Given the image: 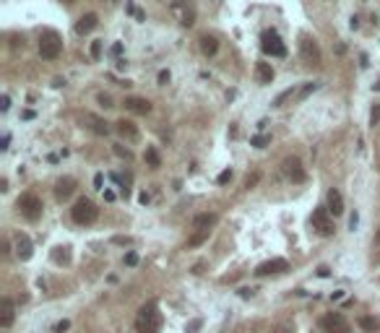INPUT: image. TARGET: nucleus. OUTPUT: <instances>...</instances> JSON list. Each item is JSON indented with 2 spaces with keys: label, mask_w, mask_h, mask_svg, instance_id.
Instances as JSON below:
<instances>
[{
  "label": "nucleus",
  "mask_w": 380,
  "mask_h": 333,
  "mask_svg": "<svg viewBox=\"0 0 380 333\" xmlns=\"http://www.w3.org/2000/svg\"><path fill=\"white\" fill-rule=\"evenodd\" d=\"M162 328V315L157 302H146V305L138 310V317H135V330L138 333H159Z\"/></svg>",
  "instance_id": "obj_1"
},
{
  "label": "nucleus",
  "mask_w": 380,
  "mask_h": 333,
  "mask_svg": "<svg viewBox=\"0 0 380 333\" xmlns=\"http://www.w3.org/2000/svg\"><path fill=\"white\" fill-rule=\"evenodd\" d=\"M97 216H99V208H97V203L91 198H79L73 203V208H70V219L75 224H94Z\"/></svg>",
  "instance_id": "obj_2"
},
{
  "label": "nucleus",
  "mask_w": 380,
  "mask_h": 333,
  "mask_svg": "<svg viewBox=\"0 0 380 333\" xmlns=\"http://www.w3.org/2000/svg\"><path fill=\"white\" fill-rule=\"evenodd\" d=\"M60 50H63V42H60V34L52 32V29H47V32H42L39 37V55L44 60H55L60 55Z\"/></svg>",
  "instance_id": "obj_3"
},
{
  "label": "nucleus",
  "mask_w": 380,
  "mask_h": 333,
  "mask_svg": "<svg viewBox=\"0 0 380 333\" xmlns=\"http://www.w3.org/2000/svg\"><path fill=\"white\" fill-rule=\"evenodd\" d=\"M261 50H263V55H271V57H284L286 55V47H284V42H281L276 29H266L261 34Z\"/></svg>",
  "instance_id": "obj_4"
},
{
  "label": "nucleus",
  "mask_w": 380,
  "mask_h": 333,
  "mask_svg": "<svg viewBox=\"0 0 380 333\" xmlns=\"http://www.w3.org/2000/svg\"><path fill=\"white\" fill-rule=\"evenodd\" d=\"M16 206H19V211H21V216L26 219V221H37L39 216H42V201L37 198L34 193H24L21 198L16 201Z\"/></svg>",
  "instance_id": "obj_5"
},
{
  "label": "nucleus",
  "mask_w": 380,
  "mask_h": 333,
  "mask_svg": "<svg viewBox=\"0 0 380 333\" xmlns=\"http://www.w3.org/2000/svg\"><path fill=\"white\" fill-rule=\"evenodd\" d=\"M310 224H313V229L321 234V237H331L333 232H336V229H333V221L328 219V208H323V206L313 211Z\"/></svg>",
  "instance_id": "obj_6"
},
{
  "label": "nucleus",
  "mask_w": 380,
  "mask_h": 333,
  "mask_svg": "<svg viewBox=\"0 0 380 333\" xmlns=\"http://www.w3.org/2000/svg\"><path fill=\"white\" fill-rule=\"evenodd\" d=\"M321 328H323L326 333H352V328H349L346 317H344L341 312H328V315H323V317H321Z\"/></svg>",
  "instance_id": "obj_7"
},
{
  "label": "nucleus",
  "mask_w": 380,
  "mask_h": 333,
  "mask_svg": "<svg viewBox=\"0 0 380 333\" xmlns=\"http://www.w3.org/2000/svg\"><path fill=\"white\" fill-rule=\"evenodd\" d=\"M281 170H284V175L292 180V183H305V170H302V161L297 159V156H286L284 159V164H281Z\"/></svg>",
  "instance_id": "obj_8"
},
{
  "label": "nucleus",
  "mask_w": 380,
  "mask_h": 333,
  "mask_svg": "<svg viewBox=\"0 0 380 333\" xmlns=\"http://www.w3.org/2000/svg\"><path fill=\"white\" fill-rule=\"evenodd\" d=\"M284 271H289V263H286L284 258H273V261L261 263V266L253 271V274L261 279V276H271V274H284Z\"/></svg>",
  "instance_id": "obj_9"
},
{
  "label": "nucleus",
  "mask_w": 380,
  "mask_h": 333,
  "mask_svg": "<svg viewBox=\"0 0 380 333\" xmlns=\"http://www.w3.org/2000/svg\"><path fill=\"white\" fill-rule=\"evenodd\" d=\"M299 52H302V57H305L308 63H321V50H318L315 39L302 37V39H299Z\"/></svg>",
  "instance_id": "obj_10"
},
{
  "label": "nucleus",
  "mask_w": 380,
  "mask_h": 333,
  "mask_svg": "<svg viewBox=\"0 0 380 333\" xmlns=\"http://www.w3.org/2000/svg\"><path fill=\"white\" fill-rule=\"evenodd\" d=\"M73 190H75V180L73 177H63V180L55 183V198L57 201H68L73 195Z\"/></svg>",
  "instance_id": "obj_11"
},
{
  "label": "nucleus",
  "mask_w": 380,
  "mask_h": 333,
  "mask_svg": "<svg viewBox=\"0 0 380 333\" xmlns=\"http://www.w3.org/2000/svg\"><path fill=\"white\" fill-rule=\"evenodd\" d=\"M16 255L21 261H29L34 255V245H32V239H29L26 234H16Z\"/></svg>",
  "instance_id": "obj_12"
},
{
  "label": "nucleus",
  "mask_w": 380,
  "mask_h": 333,
  "mask_svg": "<svg viewBox=\"0 0 380 333\" xmlns=\"http://www.w3.org/2000/svg\"><path fill=\"white\" fill-rule=\"evenodd\" d=\"M123 104H125V110H130V112H138V115L151 112V102H148V99H141V97H128Z\"/></svg>",
  "instance_id": "obj_13"
},
{
  "label": "nucleus",
  "mask_w": 380,
  "mask_h": 333,
  "mask_svg": "<svg viewBox=\"0 0 380 333\" xmlns=\"http://www.w3.org/2000/svg\"><path fill=\"white\" fill-rule=\"evenodd\" d=\"M328 211H331L333 216L344 214V198H341V193H339L336 188H331V190H328Z\"/></svg>",
  "instance_id": "obj_14"
},
{
  "label": "nucleus",
  "mask_w": 380,
  "mask_h": 333,
  "mask_svg": "<svg viewBox=\"0 0 380 333\" xmlns=\"http://www.w3.org/2000/svg\"><path fill=\"white\" fill-rule=\"evenodd\" d=\"M13 323V302L8 297L0 299V328H8Z\"/></svg>",
  "instance_id": "obj_15"
},
{
  "label": "nucleus",
  "mask_w": 380,
  "mask_h": 333,
  "mask_svg": "<svg viewBox=\"0 0 380 333\" xmlns=\"http://www.w3.org/2000/svg\"><path fill=\"white\" fill-rule=\"evenodd\" d=\"M99 19H97V13H86V16L79 19V24H75V34H89L91 29H97Z\"/></svg>",
  "instance_id": "obj_16"
},
{
  "label": "nucleus",
  "mask_w": 380,
  "mask_h": 333,
  "mask_svg": "<svg viewBox=\"0 0 380 333\" xmlns=\"http://www.w3.org/2000/svg\"><path fill=\"white\" fill-rule=\"evenodd\" d=\"M216 219H219L216 214H195L193 216V226L198 232H206V229H211V226L216 224Z\"/></svg>",
  "instance_id": "obj_17"
},
{
  "label": "nucleus",
  "mask_w": 380,
  "mask_h": 333,
  "mask_svg": "<svg viewBox=\"0 0 380 333\" xmlns=\"http://www.w3.org/2000/svg\"><path fill=\"white\" fill-rule=\"evenodd\" d=\"M115 125H117V133L125 135L128 141H135V138H138V128H135V123H130V120L123 117V120H117Z\"/></svg>",
  "instance_id": "obj_18"
},
{
  "label": "nucleus",
  "mask_w": 380,
  "mask_h": 333,
  "mask_svg": "<svg viewBox=\"0 0 380 333\" xmlns=\"http://www.w3.org/2000/svg\"><path fill=\"white\" fill-rule=\"evenodd\" d=\"M255 78H258V84H271L273 81L271 63H255Z\"/></svg>",
  "instance_id": "obj_19"
},
{
  "label": "nucleus",
  "mask_w": 380,
  "mask_h": 333,
  "mask_svg": "<svg viewBox=\"0 0 380 333\" xmlns=\"http://www.w3.org/2000/svg\"><path fill=\"white\" fill-rule=\"evenodd\" d=\"M201 50H203V55H216V50H219V42H216V37H211V34H203L201 37Z\"/></svg>",
  "instance_id": "obj_20"
},
{
  "label": "nucleus",
  "mask_w": 380,
  "mask_h": 333,
  "mask_svg": "<svg viewBox=\"0 0 380 333\" xmlns=\"http://www.w3.org/2000/svg\"><path fill=\"white\" fill-rule=\"evenodd\" d=\"M359 328H362L364 333H377V330H380V323L375 320V317H370V315H362V317H359Z\"/></svg>",
  "instance_id": "obj_21"
},
{
  "label": "nucleus",
  "mask_w": 380,
  "mask_h": 333,
  "mask_svg": "<svg viewBox=\"0 0 380 333\" xmlns=\"http://www.w3.org/2000/svg\"><path fill=\"white\" fill-rule=\"evenodd\" d=\"M143 156H146V161H148L151 170H159V166H162V156H159V151H157L154 146H148Z\"/></svg>",
  "instance_id": "obj_22"
},
{
  "label": "nucleus",
  "mask_w": 380,
  "mask_h": 333,
  "mask_svg": "<svg viewBox=\"0 0 380 333\" xmlns=\"http://www.w3.org/2000/svg\"><path fill=\"white\" fill-rule=\"evenodd\" d=\"M86 120H89V123H91V130H94V133H102V135H107V123H102V120L99 117H94V115H86Z\"/></svg>",
  "instance_id": "obj_23"
},
{
  "label": "nucleus",
  "mask_w": 380,
  "mask_h": 333,
  "mask_svg": "<svg viewBox=\"0 0 380 333\" xmlns=\"http://www.w3.org/2000/svg\"><path fill=\"white\" fill-rule=\"evenodd\" d=\"M52 261L55 263H70V247H55Z\"/></svg>",
  "instance_id": "obj_24"
},
{
  "label": "nucleus",
  "mask_w": 380,
  "mask_h": 333,
  "mask_svg": "<svg viewBox=\"0 0 380 333\" xmlns=\"http://www.w3.org/2000/svg\"><path fill=\"white\" fill-rule=\"evenodd\" d=\"M208 234H211V229H206V232H195V234L188 239V247H198V245H203V242L208 239Z\"/></svg>",
  "instance_id": "obj_25"
},
{
  "label": "nucleus",
  "mask_w": 380,
  "mask_h": 333,
  "mask_svg": "<svg viewBox=\"0 0 380 333\" xmlns=\"http://www.w3.org/2000/svg\"><path fill=\"white\" fill-rule=\"evenodd\" d=\"M289 97H294V89H286V92H281L276 99H273V107H281V104L289 99Z\"/></svg>",
  "instance_id": "obj_26"
},
{
  "label": "nucleus",
  "mask_w": 380,
  "mask_h": 333,
  "mask_svg": "<svg viewBox=\"0 0 380 333\" xmlns=\"http://www.w3.org/2000/svg\"><path fill=\"white\" fill-rule=\"evenodd\" d=\"M268 143H271V135H255V138L250 141V146H255V148H263Z\"/></svg>",
  "instance_id": "obj_27"
},
{
  "label": "nucleus",
  "mask_w": 380,
  "mask_h": 333,
  "mask_svg": "<svg viewBox=\"0 0 380 333\" xmlns=\"http://www.w3.org/2000/svg\"><path fill=\"white\" fill-rule=\"evenodd\" d=\"M89 55H91V57H94V60H97V57L102 55V39H97V42H91V47H89Z\"/></svg>",
  "instance_id": "obj_28"
},
{
  "label": "nucleus",
  "mask_w": 380,
  "mask_h": 333,
  "mask_svg": "<svg viewBox=\"0 0 380 333\" xmlns=\"http://www.w3.org/2000/svg\"><path fill=\"white\" fill-rule=\"evenodd\" d=\"M315 89H318V84H308V86H302V89H299V99H305V97H310V94L315 92Z\"/></svg>",
  "instance_id": "obj_29"
},
{
  "label": "nucleus",
  "mask_w": 380,
  "mask_h": 333,
  "mask_svg": "<svg viewBox=\"0 0 380 333\" xmlns=\"http://www.w3.org/2000/svg\"><path fill=\"white\" fill-rule=\"evenodd\" d=\"M232 180V170H224V172H219V177H216V183L219 185H226Z\"/></svg>",
  "instance_id": "obj_30"
},
{
  "label": "nucleus",
  "mask_w": 380,
  "mask_h": 333,
  "mask_svg": "<svg viewBox=\"0 0 380 333\" xmlns=\"http://www.w3.org/2000/svg\"><path fill=\"white\" fill-rule=\"evenodd\" d=\"M377 123H380V104H375L370 112V125H377Z\"/></svg>",
  "instance_id": "obj_31"
},
{
  "label": "nucleus",
  "mask_w": 380,
  "mask_h": 333,
  "mask_svg": "<svg viewBox=\"0 0 380 333\" xmlns=\"http://www.w3.org/2000/svg\"><path fill=\"white\" fill-rule=\"evenodd\" d=\"M115 154H117V156H123V159H130V156H133L130 151H128V148H123V146H115Z\"/></svg>",
  "instance_id": "obj_32"
},
{
  "label": "nucleus",
  "mask_w": 380,
  "mask_h": 333,
  "mask_svg": "<svg viewBox=\"0 0 380 333\" xmlns=\"http://www.w3.org/2000/svg\"><path fill=\"white\" fill-rule=\"evenodd\" d=\"M170 84V70H159V86Z\"/></svg>",
  "instance_id": "obj_33"
},
{
  "label": "nucleus",
  "mask_w": 380,
  "mask_h": 333,
  "mask_svg": "<svg viewBox=\"0 0 380 333\" xmlns=\"http://www.w3.org/2000/svg\"><path fill=\"white\" fill-rule=\"evenodd\" d=\"M135 263H138V255H135V253L130 250V253L125 255V266H135Z\"/></svg>",
  "instance_id": "obj_34"
},
{
  "label": "nucleus",
  "mask_w": 380,
  "mask_h": 333,
  "mask_svg": "<svg viewBox=\"0 0 380 333\" xmlns=\"http://www.w3.org/2000/svg\"><path fill=\"white\" fill-rule=\"evenodd\" d=\"M258 180H261V175H258V172H255V175H250V177H248V180H245V188H248V190H250V188H253V185H255V183H258Z\"/></svg>",
  "instance_id": "obj_35"
},
{
  "label": "nucleus",
  "mask_w": 380,
  "mask_h": 333,
  "mask_svg": "<svg viewBox=\"0 0 380 333\" xmlns=\"http://www.w3.org/2000/svg\"><path fill=\"white\" fill-rule=\"evenodd\" d=\"M68 328H70V323H68V320H60V323L55 325V333H65Z\"/></svg>",
  "instance_id": "obj_36"
},
{
  "label": "nucleus",
  "mask_w": 380,
  "mask_h": 333,
  "mask_svg": "<svg viewBox=\"0 0 380 333\" xmlns=\"http://www.w3.org/2000/svg\"><path fill=\"white\" fill-rule=\"evenodd\" d=\"M8 107H11V99H8V97H3V99H0V110L8 112Z\"/></svg>",
  "instance_id": "obj_37"
},
{
  "label": "nucleus",
  "mask_w": 380,
  "mask_h": 333,
  "mask_svg": "<svg viewBox=\"0 0 380 333\" xmlns=\"http://www.w3.org/2000/svg\"><path fill=\"white\" fill-rule=\"evenodd\" d=\"M357 224H359V216H357V211H354L352 219H349V226H352V229H357Z\"/></svg>",
  "instance_id": "obj_38"
},
{
  "label": "nucleus",
  "mask_w": 380,
  "mask_h": 333,
  "mask_svg": "<svg viewBox=\"0 0 380 333\" xmlns=\"http://www.w3.org/2000/svg\"><path fill=\"white\" fill-rule=\"evenodd\" d=\"M112 242H115V245H130V239H128V237H115Z\"/></svg>",
  "instance_id": "obj_39"
},
{
  "label": "nucleus",
  "mask_w": 380,
  "mask_h": 333,
  "mask_svg": "<svg viewBox=\"0 0 380 333\" xmlns=\"http://www.w3.org/2000/svg\"><path fill=\"white\" fill-rule=\"evenodd\" d=\"M8 143H11V135L6 133V135H3V141H0V148H3V151H6V148H8Z\"/></svg>",
  "instance_id": "obj_40"
},
{
  "label": "nucleus",
  "mask_w": 380,
  "mask_h": 333,
  "mask_svg": "<svg viewBox=\"0 0 380 333\" xmlns=\"http://www.w3.org/2000/svg\"><path fill=\"white\" fill-rule=\"evenodd\" d=\"M104 201L112 203V201H115V193H112V190H104Z\"/></svg>",
  "instance_id": "obj_41"
},
{
  "label": "nucleus",
  "mask_w": 380,
  "mask_h": 333,
  "mask_svg": "<svg viewBox=\"0 0 380 333\" xmlns=\"http://www.w3.org/2000/svg\"><path fill=\"white\" fill-rule=\"evenodd\" d=\"M99 102H102V104H104V107H112V102H110V97H104V94H102V97H99Z\"/></svg>",
  "instance_id": "obj_42"
},
{
  "label": "nucleus",
  "mask_w": 380,
  "mask_h": 333,
  "mask_svg": "<svg viewBox=\"0 0 380 333\" xmlns=\"http://www.w3.org/2000/svg\"><path fill=\"white\" fill-rule=\"evenodd\" d=\"M318 276L326 279V276H328V268H326V266H321V268H318Z\"/></svg>",
  "instance_id": "obj_43"
},
{
  "label": "nucleus",
  "mask_w": 380,
  "mask_h": 333,
  "mask_svg": "<svg viewBox=\"0 0 380 333\" xmlns=\"http://www.w3.org/2000/svg\"><path fill=\"white\" fill-rule=\"evenodd\" d=\"M182 24H185V26H190V24H193V13H185V19H182Z\"/></svg>",
  "instance_id": "obj_44"
},
{
  "label": "nucleus",
  "mask_w": 380,
  "mask_h": 333,
  "mask_svg": "<svg viewBox=\"0 0 380 333\" xmlns=\"http://www.w3.org/2000/svg\"><path fill=\"white\" fill-rule=\"evenodd\" d=\"M94 188H99V190H104V188H102V175H97V177H94Z\"/></svg>",
  "instance_id": "obj_45"
},
{
  "label": "nucleus",
  "mask_w": 380,
  "mask_h": 333,
  "mask_svg": "<svg viewBox=\"0 0 380 333\" xmlns=\"http://www.w3.org/2000/svg\"><path fill=\"white\" fill-rule=\"evenodd\" d=\"M240 297H245V299L253 297V289H240Z\"/></svg>",
  "instance_id": "obj_46"
},
{
  "label": "nucleus",
  "mask_w": 380,
  "mask_h": 333,
  "mask_svg": "<svg viewBox=\"0 0 380 333\" xmlns=\"http://www.w3.org/2000/svg\"><path fill=\"white\" fill-rule=\"evenodd\" d=\"M375 92H380V81H377V84H375Z\"/></svg>",
  "instance_id": "obj_47"
}]
</instances>
